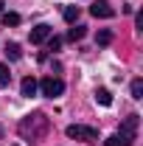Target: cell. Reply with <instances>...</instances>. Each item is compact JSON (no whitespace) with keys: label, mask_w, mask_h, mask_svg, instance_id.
Listing matches in <instances>:
<instances>
[{"label":"cell","mask_w":143,"mask_h":146,"mask_svg":"<svg viewBox=\"0 0 143 146\" xmlns=\"http://www.w3.org/2000/svg\"><path fill=\"white\" fill-rule=\"evenodd\" d=\"M90 14L98 17V20H109V17H115V9L109 6V0H95L90 6Z\"/></svg>","instance_id":"obj_5"},{"label":"cell","mask_w":143,"mask_h":146,"mask_svg":"<svg viewBox=\"0 0 143 146\" xmlns=\"http://www.w3.org/2000/svg\"><path fill=\"white\" fill-rule=\"evenodd\" d=\"M39 90H42V96H48V98H59L65 93V82L56 79V76H45L39 82Z\"/></svg>","instance_id":"obj_4"},{"label":"cell","mask_w":143,"mask_h":146,"mask_svg":"<svg viewBox=\"0 0 143 146\" xmlns=\"http://www.w3.org/2000/svg\"><path fill=\"white\" fill-rule=\"evenodd\" d=\"M84 34H87L84 25H73L70 31H68V39H70V42H79V39H84Z\"/></svg>","instance_id":"obj_9"},{"label":"cell","mask_w":143,"mask_h":146,"mask_svg":"<svg viewBox=\"0 0 143 146\" xmlns=\"http://www.w3.org/2000/svg\"><path fill=\"white\" fill-rule=\"evenodd\" d=\"M132 98H143V79L132 82Z\"/></svg>","instance_id":"obj_15"},{"label":"cell","mask_w":143,"mask_h":146,"mask_svg":"<svg viewBox=\"0 0 143 146\" xmlns=\"http://www.w3.org/2000/svg\"><path fill=\"white\" fill-rule=\"evenodd\" d=\"M3 9H6V3H3V0H0V14H3Z\"/></svg>","instance_id":"obj_17"},{"label":"cell","mask_w":143,"mask_h":146,"mask_svg":"<svg viewBox=\"0 0 143 146\" xmlns=\"http://www.w3.org/2000/svg\"><path fill=\"white\" fill-rule=\"evenodd\" d=\"M138 127H140V115H129L115 135L121 138V143H124V146H132L135 141H138Z\"/></svg>","instance_id":"obj_2"},{"label":"cell","mask_w":143,"mask_h":146,"mask_svg":"<svg viewBox=\"0 0 143 146\" xmlns=\"http://www.w3.org/2000/svg\"><path fill=\"white\" fill-rule=\"evenodd\" d=\"M95 42H98V45H109V42H112V31H107V28H104V31H98Z\"/></svg>","instance_id":"obj_14"},{"label":"cell","mask_w":143,"mask_h":146,"mask_svg":"<svg viewBox=\"0 0 143 146\" xmlns=\"http://www.w3.org/2000/svg\"><path fill=\"white\" fill-rule=\"evenodd\" d=\"M11 82V73H9V65H0V87H9Z\"/></svg>","instance_id":"obj_13"},{"label":"cell","mask_w":143,"mask_h":146,"mask_svg":"<svg viewBox=\"0 0 143 146\" xmlns=\"http://www.w3.org/2000/svg\"><path fill=\"white\" fill-rule=\"evenodd\" d=\"M36 90H39V82H36L34 76H25V79H23V84H20V93L31 98V96H36Z\"/></svg>","instance_id":"obj_7"},{"label":"cell","mask_w":143,"mask_h":146,"mask_svg":"<svg viewBox=\"0 0 143 146\" xmlns=\"http://www.w3.org/2000/svg\"><path fill=\"white\" fill-rule=\"evenodd\" d=\"M95 101H98L101 107H109V104H112V96H109V90H104V87H101V90H95Z\"/></svg>","instance_id":"obj_11"},{"label":"cell","mask_w":143,"mask_h":146,"mask_svg":"<svg viewBox=\"0 0 143 146\" xmlns=\"http://www.w3.org/2000/svg\"><path fill=\"white\" fill-rule=\"evenodd\" d=\"M6 56H9L11 62H17L20 56H23V51H20V45H17V42H6Z\"/></svg>","instance_id":"obj_10"},{"label":"cell","mask_w":143,"mask_h":146,"mask_svg":"<svg viewBox=\"0 0 143 146\" xmlns=\"http://www.w3.org/2000/svg\"><path fill=\"white\" fill-rule=\"evenodd\" d=\"M79 14H81L79 6H65V9H62V17H65V23H70V25L79 20Z\"/></svg>","instance_id":"obj_8"},{"label":"cell","mask_w":143,"mask_h":146,"mask_svg":"<svg viewBox=\"0 0 143 146\" xmlns=\"http://www.w3.org/2000/svg\"><path fill=\"white\" fill-rule=\"evenodd\" d=\"M48 129H51V118L45 115V112H28L25 118H20L17 124V132L23 141H28V143H36V141H42L45 135H48Z\"/></svg>","instance_id":"obj_1"},{"label":"cell","mask_w":143,"mask_h":146,"mask_svg":"<svg viewBox=\"0 0 143 146\" xmlns=\"http://www.w3.org/2000/svg\"><path fill=\"white\" fill-rule=\"evenodd\" d=\"M51 34H54V28H51L48 23H39V25H34V28H31V42H34V45H42Z\"/></svg>","instance_id":"obj_6"},{"label":"cell","mask_w":143,"mask_h":146,"mask_svg":"<svg viewBox=\"0 0 143 146\" xmlns=\"http://www.w3.org/2000/svg\"><path fill=\"white\" fill-rule=\"evenodd\" d=\"M45 42H48V51H59V48H62V36H54V34H51Z\"/></svg>","instance_id":"obj_16"},{"label":"cell","mask_w":143,"mask_h":146,"mask_svg":"<svg viewBox=\"0 0 143 146\" xmlns=\"http://www.w3.org/2000/svg\"><path fill=\"white\" fill-rule=\"evenodd\" d=\"M3 25H6V28H9V25H11V28H14V25H20V14L6 11V14H3Z\"/></svg>","instance_id":"obj_12"},{"label":"cell","mask_w":143,"mask_h":146,"mask_svg":"<svg viewBox=\"0 0 143 146\" xmlns=\"http://www.w3.org/2000/svg\"><path fill=\"white\" fill-rule=\"evenodd\" d=\"M65 132H68V138H73V141H84V143H95L98 141V132L93 127H84V124H70Z\"/></svg>","instance_id":"obj_3"}]
</instances>
